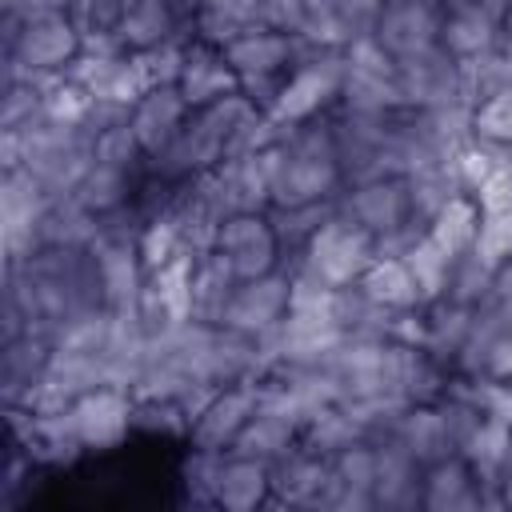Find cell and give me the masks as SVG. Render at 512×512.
Here are the masks:
<instances>
[{
	"label": "cell",
	"instance_id": "cell-8",
	"mask_svg": "<svg viewBox=\"0 0 512 512\" xmlns=\"http://www.w3.org/2000/svg\"><path fill=\"white\" fill-rule=\"evenodd\" d=\"M52 204V192L28 168L0 172V240L4 260H24L40 248V216Z\"/></svg>",
	"mask_w": 512,
	"mask_h": 512
},
{
	"label": "cell",
	"instance_id": "cell-47",
	"mask_svg": "<svg viewBox=\"0 0 512 512\" xmlns=\"http://www.w3.org/2000/svg\"><path fill=\"white\" fill-rule=\"evenodd\" d=\"M224 456L228 452H216V448H196V444L184 448V456H180V488H184L188 504L216 508V480H220Z\"/></svg>",
	"mask_w": 512,
	"mask_h": 512
},
{
	"label": "cell",
	"instance_id": "cell-26",
	"mask_svg": "<svg viewBox=\"0 0 512 512\" xmlns=\"http://www.w3.org/2000/svg\"><path fill=\"white\" fill-rule=\"evenodd\" d=\"M52 348H56L52 336H40V332H20L12 340H0V400H4V408L24 404V396L44 380Z\"/></svg>",
	"mask_w": 512,
	"mask_h": 512
},
{
	"label": "cell",
	"instance_id": "cell-42",
	"mask_svg": "<svg viewBox=\"0 0 512 512\" xmlns=\"http://www.w3.org/2000/svg\"><path fill=\"white\" fill-rule=\"evenodd\" d=\"M136 184H140V176H132V172H124V168H112V164L92 160V168H88V172H84V180L72 188V196H76L88 212L108 216V212H116V208L132 204Z\"/></svg>",
	"mask_w": 512,
	"mask_h": 512
},
{
	"label": "cell",
	"instance_id": "cell-51",
	"mask_svg": "<svg viewBox=\"0 0 512 512\" xmlns=\"http://www.w3.org/2000/svg\"><path fill=\"white\" fill-rule=\"evenodd\" d=\"M136 432L164 436V440H188V412L176 396H136Z\"/></svg>",
	"mask_w": 512,
	"mask_h": 512
},
{
	"label": "cell",
	"instance_id": "cell-5",
	"mask_svg": "<svg viewBox=\"0 0 512 512\" xmlns=\"http://www.w3.org/2000/svg\"><path fill=\"white\" fill-rule=\"evenodd\" d=\"M336 104L352 112H376V116L404 108V96L396 84V60L384 52L376 36H360L344 48V84Z\"/></svg>",
	"mask_w": 512,
	"mask_h": 512
},
{
	"label": "cell",
	"instance_id": "cell-37",
	"mask_svg": "<svg viewBox=\"0 0 512 512\" xmlns=\"http://www.w3.org/2000/svg\"><path fill=\"white\" fill-rule=\"evenodd\" d=\"M296 448H300V424H292L288 416H276V412L256 408V416L244 424V432L236 436V444L228 452H240V456L276 464V460H284Z\"/></svg>",
	"mask_w": 512,
	"mask_h": 512
},
{
	"label": "cell",
	"instance_id": "cell-34",
	"mask_svg": "<svg viewBox=\"0 0 512 512\" xmlns=\"http://www.w3.org/2000/svg\"><path fill=\"white\" fill-rule=\"evenodd\" d=\"M36 236H40V248H92V240L100 236V216L88 212L72 192L52 196Z\"/></svg>",
	"mask_w": 512,
	"mask_h": 512
},
{
	"label": "cell",
	"instance_id": "cell-50",
	"mask_svg": "<svg viewBox=\"0 0 512 512\" xmlns=\"http://www.w3.org/2000/svg\"><path fill=\"white\" fill-rule=\"evenodd\" d=\"M472 252L488 268H504L512 260V204H484L480 208V228H476Z\"/></svg>",
	"mask_w": 512,
	"mask_h": 512
},
{
	"label": "cell",
	"instance_id": "cell-28",
	"mask_svg": "<svg viewBox=\"0 0 512 512\" xmlns=\"http://www.w3.org/2000/svg\"><path fill=\"white\" fill-rule=\"evenodd\" d=\"M332 500L328 512H376L372 500V484H376V444L372 440H356L344 452L332 456Z\"/></svg>",
	"mask_w": 512,
	"mask_h": 512
},
{
	"label": "cell",
	"instance_id": "cell-13",
	"mask_svg": "<svg viewBox=\"0 0 512 512\" xmlns=\"http://www.w3.org/2000/svg\"><path fill=\"white\" fill-rule=\"evenodd\" d=\"M396 84H400L404 108L456 104L464 100V64L444 44H432L416 56L396 60Z\"/></svg>",
	"mask_w": 512,
	"mask_h": 512
},
{
	"label": "cell",
	"instance_id": "cell-29",
	"mask_svg": "<svg viewBox=\"0 0 512 512\" xmlns=\"http://www.w3.org/2000/svg\"><path fill=\"white\" fill-rule=\"evenodd\" d=\"M224 56L240 76H284L296 64V36L280 28H252L224 44Z\"/></svg>",
	"mask_w": 512,
	"mask_h": 512
},
{
	"label": "cell",
	"instance_id": "cell-55",
	"mask_svg": "<svg viewBox=\"0 0 512 512\" xmlns=\"http://www.w3.org/2000/svg\"><path fill=\"white\" fill-rule=\"evenodd\" d=\"M472 136L512 148V88L472 104Z\"/></svg>",
	"mask_w": 512,
	"mask_h": 512
},
{
	"label": "cell",
	"instance_id": "cell-59",
	"mask_svg": "<svg viewBox=\"0 0 512 512\" xmlns=\"http://www.w3.org/2000/svg\"><path fill=\"white\" fill-rule=\"evenodd\" d=\"M440 12H488L496 20H508L512 0H436Z\"/></svg>",
	"mask_w": 512,
	"mask_h": 512
},
{
	"label": "cell",
	"instance_id": "cell-25",
	"mask_svg": "<svg viewBox=\"0 0 512 512\" xmlns=\"http://www.w3.org/2000/svg\"><path fill=\"white\" fill-rule=\"evenodd\" d=\"M188 116H192V108H188V100L180 96V88H176V84H164V88H148V92L132 104L128 128L136 132L140 148H144L148 160H152V156H160V152L180 136V128L188 124Z\"/></svg>",
	"mask_w": 512,
	"mask_h": 512
},
{
	"label": "cell",
	"instance_id": "cell-11",
	"mask_svg": "<svg viewBox=\"0 0 512 512\" xmlns=\"http://www.w3.org/2000/svg\"><path fill=\"white\" fill-rule=\"evenodd\" d=\"M80 48H84V28L72 20V12H48L36 20H24L16 44L4 52L16 56L36 76H60L80 56Z\"/></svg>",
	"mask_w": 512,
	"mask_h": 512
},
{
	"label": "cell",
	"instance_id": "cell-12",
	"mask_svg": "<svg viewBox=\"0 0 512 512\" xmlns=\"http://www.w3.org/2000/svg\"><path fill=\"white\" fill-rule=\"evenodd\" d=\"M336 208L356 220L364 232H372V240L392 236L408 224H420L412 216V200H408V184L404 176H372L360 184H348L336 200Z\"/></svg>",
	"mask_w": 512,
	"mask_h": 512
},
{
	"label": "cell",
	"instance_id": "cell-46",
	"mask_svg": "<svg viewBox=\"0 0 512 512\" xmlns=\"http://www.w3.org/2000/svg\"><path fill=\"white\" fill-rule=\"evenodd\" d=\"M476 228H480V204H476V196L460 192V196H452V200L432 216L428 236H432L444 252L460 256V252H468V248H472Z\"/></svg>",
	"mask_w": 512,
	"mask_h": 512
},
{
	"label": "cell",
	"instance_id": "cell-4",
	"mask_svg": "<svg viewBox=\"0 0 512 512\" xmlns=\"http://www.w3.org/2000/svg\"><path fill=\"white\" fill-rule=\"evenodd\" d=\"M376 260V240L372 232H364L356 220H348L340 208L316 228V236L308 240L304 256L296 264H304L308 272H316L328 288H348L364 276V268Z\"/></svg>",
	"mask_w": 512,
	"mask_h": 512
},
{
	"label": "cell",
	"instance_id": "cell-41",
	"mask_svg": "<svg viewBox=\"0 0 512 512\" xmlns=\"http://www.w3.org/2000/svg\"><path fill=\"white\" fill-rule=\"evenodd\" d=\"M252 28H268L264 24V0H220V4L196 12V32L192 36L224 48L236 36L252 32Z\"/></svg>",
	"mask_w": 512,
	"mask_h": 512
},
{
	"label": "cell",
	"instance_id": "cell-48",
	"mask_svg": "<svg viewBox=\"0 0 512 512\" xmlns=\"http://www.w3.org/2000/svg\"><path fill=\"white\" fill-rule=\"evenodd\" d=\"M452 252H444L428 232L408 248V256H404V264L412 268V276H416V284H420V292H424V304H432V300H440L444 292H448V272H452Z\"/></svg>",
	"mask_w": 512,
	"mask_h": 512
},
{
	"label": "cell",
	"instance_id": "cell-53",
	"mask_svg": "<svg viewBox=\"0 0 512 512\" xmlns=\"http://www.w3.org/2000/svg\"><path fill=\"white\" fill-rule=\"evenodd\" d=\"M92 156H96L100 164L124 168V172H132V176H144V172H148V152L140 148V140H136V132L128 128V120L116 124V128H104V132L92 140Z\"/></svg>",
	"mask_w": 512,
	"mask_h": 512
},
{
	"label": "cell",
	"instance_id": "cell-7",
	"mask_svg": "<svg viewBox=\"0 0 512 512\" xmlns=\"http://www.w3.org/2000/svg\"><path fill=\"white\" fill-rule=\"evenodd\" d=\"M4 416H8V444L24 448L40 468H72L88 456L72 408L64 412L4 408Z\"/></svg>",
	"mask_w": 512,
	"mask_h": 512
},
{
	"label": "cell",
	"instance_id": "cell-32",
	"mask_svg": "<svg viewBox=\"0 0 512 512\" xmlns=\"http://www.w3.org/2000/svg\"><path fill=\"white\" fill-rule=\"evenodd\" d=\"M392 440L404 444L424 468L436 464V460H444V456H452V452H460L456 432H452V424H448V416H444L440 404H412L404 412V420H400V428H396Z\"/></svg>",
	"mask_w": 512,
	"mask_h": 512
},
{
	"label": "cell",
	"instance_id": "cell-61",
	"mask_svg": "<svg viewBox=\"0 0 512 512\" xmlns=\"http://www.w3.org/2000/svg\"><path fill=\"white\" fill-rule=\"evenodd\" d=\"M508 56H512V12H508V20H504V44H500Z\"/></svg>",
	"mask_w": 512,
	"mask_h": 512
},
{
	"label": "cell",
	"instance_id": "cell-52",
	"mask_svg": "<svg viewBox=\"0 0 512 512\" xmlns=\"http://www.w3.org/2000/svg\"><path fill=\"white\" fill-rule=\"evenodd\" d=\"M184 256H188V244H184V232H180L176 216H160V220H148L140 228V260H144L148 276L168 268V264H176V260H184Z\"/></svg>",
	"mask_w": 512,
	"mask_h": 512
},
{
	"label": "cell",
	"instance_id": "cell-1",
	"mask_svg": "<svg viewBox=\"0 0 512 512\" xmlns=\"http://www.w3.org/2000/svg\"><path fill=\"white\" fill-rule=\"evenodd\" d=\"M272 204H316L344 192V172L336 160L328 112L304 124H288L284 136L264 152Z\"/></svg>",
	"mask_w": 512,
	"mask_h": 512
},
{
	"label": "cell",
	"instance_id": "cell-9",
	"mask_svg": "<svg viewBox=\"0 0 512 512\" xmlns=\"http://www.w3.org/2000/svg\"><path fill=\"white\" fill-rule=\"evenodd\" d=\"M388 116L376 112H352L344 104L328 108V128H332V144H336V160L344 172V188L372 180V176H388L384 172V136H388Z\"/></svg>",
	"mask_w": 512,
	"mask_h": 512
},
{
	"label": "cell",
	"instance_id": "cell-22",
	"mask_svg": "<svg viewBox=\"0 0 512 512\" xmlns=\"http://www.w3.org/2000/svg\"><path fill=\"white\" fill-rule=\"evenodd\" d=\"M440 28H444V12L440 4L428 0H388L376 24V40L384 44V52L392 60L416 56L432 44H440Z\"/></svg>",
	"mask_w": 512,
	"mask_h": 512
},
{
	"label": "cell",
	"instance_id": "cell-21",
	"mask_svg": "<svg viewBox=\"0 0 512 512\" xmlns=\"http://www.w3.org/2000/svg\"><path fill=\"white\" fill-rule=\"evenodd\" d=\"M256 408H260V384H224L204 404V412L192 420L184 444L228 452L236 444V436L244 432V424L256 416Z\"/></svg>",
	"mask_w": 512,
	"mask_h": 512
},
{
	"label": "cell",
	"instance_id": "cell-19",
	"mask_svg": "<svg viewBox=\"0 0 512 512\" xmlns=\"http://www.w3.org/2000/svg\"><path fill=\"white\" fill-rule=\"evenodd\" d=\"M336 476L332 460L296 448L284 460L272 464V504L276 508H304V512H328Z\"/></svg>",
	"mask_w": 512,
	"mask_h": 512
},
{
	"label": "cell",
	"instance_id": "cell-56",
	"mask_svg": "<svg viewBox=\"0 0 512 512\" xmlns=\"http://www.w3.org/2000/svg\"><path fill=\"white\" fill-rule=\"evenodd\" d=\"M184 48H188V40H164V44L140 48V52H136V64H140L144 84H148V88L176 84V80H180V68H184Z\"/></svg>",
	"mask_w": 512,
	"mask_h": 512
},
{
	"label": "cell",
	"instance_id": "cell-3",
	"mask_svg": "<svg viewBox=\"0 0 512 512\" xmlns=\"http://www.w3.org/2000/svg\"><path fill=\"white\" fill-rule=\"evenodd\" d=\"M252 108L256 104L244 92H232V96H224V100H216L208 108H192V116L180 128V136L160 156H152L148 168L168 176V180H196V176L212 172L228 156L232 136L248 120Z\"/></svg>",
	"mask_w": 512,
	"mask_h": 512
},
{
	"label": "cell",
	"instance_id": "cell-38",
	"mask_svg": "<svg viewBox=\"0 0 512 512\" xmlns=\"http://www.w3.org/2000/svg\"><path fill=\"white\" fill-rule=\"evenodd\" d=\"M468 324H472V308L460 304V300L440 296V300L424 304V344H420V348H428L440 364L456 368V356H460V348H464Z\"/></svg>",
	"mask_w": 512,
	"mask_h": 512
},
{
	"label": "cell",
	"instance_id": "cell-44",
	"mask_svg": "<svg viewBox=\"0 0 512 512\" xmlns=\"http://www.w3.org/2000/svg\"><path fill=\"white\" fill-rule=\"evenodd\" d=\"M340 404L360 424L364 440H372V444L392 440L396 428H400V420H404V412L412 408V400L400 396V392H372V396H352V400H340Z\"/></svg>",
	"mask_w": 512,
	"mask_h": 512
},
{
	"label": "cell",
	"instance_id": "cell-36",
	"mask_svg": "<svg viewBox=\"0 0 512 512\" xmlns=\"http://www.w3.org/2000/svg\"><path fill=\"white\" fill-rule=\"evenodd\" d=\"M452 368L440 364L428 348L420 344H400V356H396V388L412 400V404H436L448 384H452Z\"/></svg>",
	"mask_w": 512,
	"mask_h": 512
},
{
	"label": "cell",
	"instance_id": "cell-20",
	"mask_svg": "<svg viewBox=\"0 0 512 512\" xmlns=\"http://www.w3.org/2000/svg\"><path fill=\"white\" fill-rule=\"evenodd\" d=\"M192 32H196L192 0H132L116 24V36L128 52H140L164 40H192Z\"/></svg>",
	"mask_w": 512,
	"mask_h": 512
},
{
	"label": "cell",
	"instance_id": "cell-57",
	"mask_svg": "<svg viewBox=\"0 0 512 512\" xmlns=\"http://www.w3.org/2000/svg\"><path fill=\"white\" fill-rule=\"evenodd\" d=\"M48 12H72V0H0V16L16 20H36Z\"/></svg>",
	"mask_w": 512,
	"mask_h": 512
},
{
	"label": "cell",
	"instance_id": "cell-62",
	"mask_svg": "<svg viewBox=\"0 0 512 512\" xmlns=\"http://www.w3.org/2000/svg\"><path fill=\"white\" fill-rule=\"evenodd\" d=\"M304 4H308V12H320V8H328L332 0H304Z\"/></svg>",
	"mask_w": 512,
	"mask_h": 512
},
{
	"label": "cell",
	"instance_id": "cell-40",
	"mask_svg": "<svg viewBox=\"0 0 512 512\" xmlns=\"http://www.w3.org/2000/svg\"><path fill=\"white\" fill-rule=\"evenodd\" d=\"M440 44H444L456 60L484 56V52H492V48L504 44V20H496V16H488V12H444Z\"/></svg>",
	"mask_w": 512,
	"mask_h": 512
},
{
	"label": "cell",
	"instance_id": "cell-60",
	"mask_svg": "<svg viewBox=\"0 0 512 512\" xmlns=\"http://www.w3.org/2000/svg\"><path fill=\"white\" fill-rule=\"evenodd\" d=\"M492 488H496V504H500V508H512V444H508V452H504V460H500V468H496Z\"/></svg>",
	"mask_w": 512,
	"mask_h": 512
},
{
	"label": "cell",
	"instance_id": "cell-33",
	"mask_svg": "<svg viewBox=\"0 0 512 512\" xmlns=\"http://www.w3.org/2000/svg\"><path fill=\"white\" fill-rule=\"evenodd\" d=\"M340 200V196H336ZM336 200H316V204H272L268 208V224L280 240V268H292L308 240L316 236V228L336 212Z\"/></svg>",
	"mask_w": 512,
	"mask_h": 512
},
{
	"label": "cell",
	"instance_id": "cell-16",
	"mask_svg": "<svg viewBox=\"0 0 512 512\" xmlns=\"http://www.w3.org/2000/svg\"><path fill=\"white\" fill-rule=\"evenodd\" d=\"M292 308V276L288 268H276L268 276H256V280H240L228 308H224V328H236L244 336H272L280 328V320L288 316Z\"/></svg>",
	"mask_w": 512,
	"mask_h": 512
},
{
	"label": "cell",
	"instance_id": "cell-43",
	"mask_svg": "<svg viewBox=\"0 0 512 512\" xmlns=\"http://www.w3.org/2000/svg\"><path fill=\"white\" fill-rule=\"evenodd\" d=\"M404 184H408L412 216H416L424 228L432 224V216H436L452 196L464 192V188H460V176H456V168H452V160H444V164H424V168L408 172Z\"/></svg>",
	"mask_w": 512,
	"mask_h": 512
},
{
	"label": "cell",
	"instance_id": "cell-49",
	"mask_svg": "<svg viewBox=\"0 0 512 512\" xmlns=\"http://www.w3.org/2000/svg\"><path fill=\"white\" fill-rule=\"evenodd\" d=\"M460 64H464V100L468 104H480V100L512 88V56L504 48H492V52L460 60Z\"/></svg>",
	"mask_w": 512,
	"mask_h": 512
},
{
	"label": "cell",
	"instance_id": "cell-63",
	"mask_svg": "<svg viewBox=\"0 0 512 512\" xmlns=\"http://www.w3.org/2000/svg\"><path fill=\"white\" fill-rule=\"evenodd\" d=\"M192 4H196V12H200V8H212V4H220V0H192Z\"/></svg>",
	"mask_w": 512,
	"mask_h": 512
},
{
	"label": "cell",
	"instance_id": "cell-23",
	"mask_svg": "<svg viewBox=\"0 0 512 512\" xmlns=\"http://www.w3.org/2000/svg\"><path fill=\"white\" fill-rule=\"evenodd\" d=\"M376 512H424V464L396 440L376 444Z\"/></svg>",
	"mask_w": 512,
	"mask_h": 512
},
{
	"label": "cell",
	"instance_id": "cell-39",
	"mask_svg": "<svg viewBox=\"0 0 512 512\" xmlns=\"http://www.w3.org/2000/svg\"><path fill=\"white\" fill-rule=\"evenodd\" d=\"M236 276L232 268L216 256V252H204L192 260V320H204V324H220L224 320V308L236 292Z\"/></svg>",
	"mask_w": 512,
	"mask_h": 512
},
{
	"label": "cell",
	"instance_id": "cell-24",
	"mask_svg": "<svg viewBox=\"0 0 512 512\" xmlns=\"http://www.w3.org/2000/svg\"><path fill=\"white\" fill-rule=\"evenodd\" d=\"M176 88L188 100V108H208V104L240 92V72L228 64L220 44H208V40L192 36L188 48H184V68H180Z\"/></svg>",
	"mask_w": 512,
	"mask_h": 512
},
{
	"label": "cell",
	"instance_id": "cell-10",
	"mask_svg": "<svg viewBox=\"0 0 512 512\" xmlns=\"http://www.w3.org/2000/svg\"><path fill=\"white\" fill-rule=\"evenodd\" d=\"M396 356H400V344H392V340L344 336V344L324 360V368L336 376L340 400H352V396H372V392H400L396 388Z\"/></svg>",
	"mask_w": 512,
	"mask_h": 512
},
{
	"label": "cell",
	"instance_id": "cell-17",
	"mask_svg": "<svg viewBox=\"0 0 512 512\" xmlns=\"http://www.w3.org/2000/svg\"><path fill=\"white\" fill-rule=\"evenodd\" d=\"M344 336L348 332L336 324L332 312L288 308L280 328L272 336H264V348L272 356V368H284V364H324L344 344Z\"/></svg>",
	"mask_w": 512,
	"mask_h": 512
},
{
	"label": "cell",
	"instance_id": "cell-58",
	"mask_svg": "<svg viewBox=\"0 0 512 512\" xmlns=\"http://www.w3.org/2000/svg\"><path fill=\"white\" fill-rule=\"evenodd\" d=\"M484 380H508L512 384V332L496 340V348L484 360Z\"/></svg>",
	"mask_w": 512,
	"mask_h": 512
},
{
	"label": "cell",
	"instance_id": "cell-30",
	"mask_svg": "<svg viewBox=\"0 0 512 512\" xmlns=\"http://www.w3.org/2000/svg\"><path fill=\"white\" fill-rule=\"evenodd\" d=\"M272 504V464L228 452L216 480V508L220 512H256Z\"/></svg>",
	"mask_w": 512,
	"mask_h": 512
},
{
	"label": "cell",
	"instance_id": "cell-14",
	"mask_svg": "<svg viewBox=\"0 0 512 512\" xmlns=\"http://www.w3.org/2000/svg\"><path fill=\"white\" fill-rule=\"evenodd\" d=\"M212 252L232 268L236 280H256L280 268V240L268 224V212H240L228 216L216 232Z\"/></svg>",
	"mask_w": 512,
	"mask_h": 512
},
{
	"label": "cell",
	"instance_id": "cell-35",
	"mask_svg": "<svg viewBox=\"0 0 512 512\" xmlns=\"http://www.w3.org/2000/svg\"><path fill=\"white\" fill-rule=\"evenodd\" d=\"M376 304L384 308H396V312H412V308H424V292L412 276V268L404 264V256H376L364 276L356 280Z\"/></svg>",
	"mask_w": 512,
	"mask_h": 512
},
{
	"label": "cell",
	"instance_id": "cell-18",
	"mask_svg": "<svg viewBox=\"0 0 512 512\" xmlns=\"http://www.w3.org/2000/svg\"><path fill=\"white\" fill-rule=\"evenodd\" d=\"M204 188L216 200V208L228 216L240 212H268L272 208V184H268V156H224L212 172H204Z\"/></svg>",
	"mask_w": 512,
	"mask_h": 512
},
{
	"label": "cell",
	"instance_id": "cell-31",
	"mask_svg": "<svg viewBox=\"0 0 512 512\" xmlns=\"http://www.w3.org/2000/svg\"><path fill=\"white\" fill-rule=\"evenodd\" d=\"M512 332V304H504L496 292H488L476 308H472V324H468V336H464V348L456 356V376H468V380H480L484 376V360L488 352L496 348L500 336Z\"/></svg>",
	"mask_w": 512,
	"mask_h": 512
},
{
	"label": "cell",
	"instance_id": "cell-27",
	"mask_svg": "<svg viewBox=\"0 0 512 512\" xmlns=\"http://www.w3.org/2000/svg\"><path fill=\"white\" fill-rule=\"evenodd\" d=\"M484 492L472 464L452 452L424 468V512H480Z\"/></svg>",
	"mask_w": 512,
	"mask_h": 512
},
{
	"label": "cell",
	"instance_id": "cell-2",
	"mask_svg": "<svg viewBox=\"0 0 512 512\" xmlns=\"http://www.w3.org/2000/svg\"><path fill=\"white\" fill-rule=\"evenodd\" d=\"M92 136L36 120L28 128H0V168H28L52 196H68L92 168Z\"/></svg>",
	"mask_w": 512,
	"mask_h": 512
},
{
	"label": "cell",
	"instance_id": "cell-54",
	"mask_svg": "<svg viewBox=\"0 0 512 512\" xmlns=\"http://www.w3.org/2000/svg\"><path fill=\"white\" fill-rule=\"evenodd\" d=\"M492 280H496V268H488L472 248L468 252H460L456 260H452V272H448V300H460V304H468V308H476L488 292H492Z\"/></svg>",
	"mask_w": 512,
	"mask_h": 512
},
{
	"label": "cell",
	"instance_id": "cell-15",
	"mask_svg": "<svg viewBox=\"0 0 512 512\" xmlns=\"http://www.w3.org/2000/svg\"><path fill=\"white\" fill-rule=\"evenodd\" d=\"M72 416H76V428L84 436V448L88 456H108L116 448L128 444V436L136 432V396L128 388H116V384H100L92 392H84L76 404H72Z\"/></svg>",
	"mask_w": 512,
	"mask_h": 512
},
{
	"label": "cell",
	"instance_id": "cell-6",
	"mask_svg": "<svg viewBox=\"0 0 512 512\" xmlns=\"http://www.w3.org/2000/svg\"><path fill=\"white\" fill-rule=\"evenodd\" d=\"M340 84H344V52H320L312 60H300L284 76V88H280L276 104L268 108V116L276 124H284V128L316 120L328 108H336Z\"/></svg>",
	"mask_w": 512,
	"mask_h": 512
},
{
	"label": "cell",
	"instance_id": "cell-45",
	"mask_svg": "<svg viewBox=\"0 0 512 512\" xmlns=\"http://www.w3.org/2000/svg\"><path fill=\"white\" fill-rule=\"evenodd\" d=\"M356 440H364V432H360V424L348 416L344 404L320 408V412L300 428V448H308V452H316V456H324V460H332L336 452H344V448L356 444Z\"/></svg>",
	"mask_w": 512,
	"mask_h": 512
}]
</instances>
